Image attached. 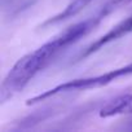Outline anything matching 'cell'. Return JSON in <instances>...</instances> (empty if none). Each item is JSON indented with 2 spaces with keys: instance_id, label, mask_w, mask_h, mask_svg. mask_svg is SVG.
Segmentation results:
<instances>
[{
  "instance_id": "obj_4",
  "label": "cell",
  "mask_w": 132,
  "mask_h": 132,
  "mask_svg": "<svg viewBox=\"0 0 132 132\" xmlns=\"http://www.w3.org/2000/svg\"><path fill=\"white\" fill-rule=\"evenodd\" d=\"M122 114H132V93L123 95L113 100L100 110L101 118H110Z\"/></svg>"
},
{
  "instance_id": "obj_3",
  "label": "cell",
  "mask_w": 132,
  "mask_h": 132,
  "mask_svg": "<svg viewBox=\"0 0 132 132\" xmlns=\"http://www.w3.org/2000/svg\"><path fill=\"white\" fill-rule=\"evenodd\" d=\"M132 32V14L129 17H127L126 20H123L122 22H119L118 25H115L111 30H109L105 35H102L101 38L96 39L92 44H89L82 53H80V57L79 58H86L88 56H91L92 53L97 52L98 49H101L104 45L114 42V40H118L123 36H126L127 34Z\"/></svg>"
},
{
  "instance_id": "obj_1",
  "label": "cell",
  "mask_w": 132,
  "mask_h": 132,
  "mask_svg": "<svg viewBox=\"0 0 132 132\" xmlns=\"http://www.w3.org/2000/svg\"><path fill=\"white\" fill-rule=\"evenodd\" d=\"M129 3H132V0H109L92 16L69 26L42 47L21 57L12 66L0 86V102H7L9 98L22 91L66 48L92 32L102 21H105L108 16Z\"/></svg>"
},
{
  "instance_id": "obj_2",
  "label": "cell",
  "mask_w": 132,
  "mask_h": 132,
  "mask_svg": "<svg viewBox=\"0 0 132 132\" xmlns=\"http://www.w3.org/2000/svg\"><path fill=\"white\" fill-rule=\"evenodd\" d=\"M132 74V62L120 68L113 69L105 74H100L96 77H88V78H79V79H74L66 83H61L58 86H56L54 88H51L48 91H44L40 95H36L31 98H29L26 101V105H35L39 104L42 101H45L53 96L61 95V93H68V92H75V91H87V89H92V88H98V87H104L108 86L113 82H115L119 78L127 77Z\"/></svg>"
},
{
  "instance_id": "obj_5",
  "label": "cell",
  "mask_w": 132,
  "mask_h": 132,
  "mask_svg": "<svg viewBox=\"0 0 132 132\" xmlns=\"http://www.w3.org/2000/svg\"><path fill=\"white\" fill-rule=\"evenodd\" d=\"M93 0H71V2L63 8V11H61L58 14L48 18L43 25L42 27H47V26H52V25H57L62 21H66L74 16H77L79 12H82L87 5H89Z\"/></svg>"
}]
</instances>
